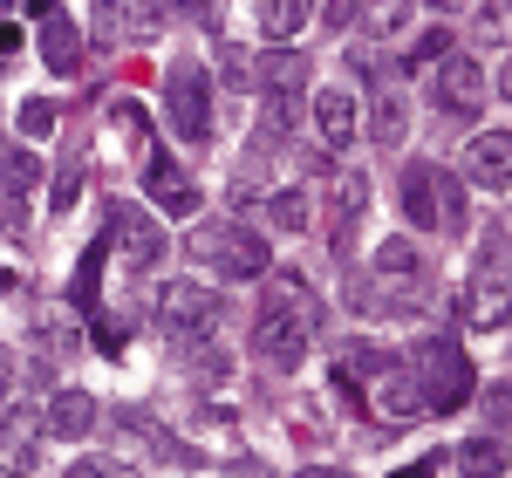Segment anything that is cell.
<instances>
[{"label":"cell","instance_id":"603a6c76","mask_svg":"<svg viewBox=\"0 0 512 478\" xmlns=\"http://www.w3.org/2000/svg\"><path fill=\"white\" fill-rule=\"evenodd\" d=\"M458 465L472 478H506V438H472L458 451Z\"/></svg>","mask_w":512,"mask_h":478},{"label":"cell","instance_id":"3957f363","mask_svg":"<svg viewBox=\"0 0 512 478\" xmlns=\"http://www.w3.org/2000/svg\"><path fill=\"white\" fill-rule=\"evenodd\" d=\"M164 110H171V130L185 137V144H205L212 137V76L198 69V62H171V76H164Z\"/></svg>","mask_w":512,"mask_h":478},{"label":"cell","instance_id":"f35d334b","mask_svg":"<svg viewBox=\"0 0 512 478\" xmlns=\"http://www.w3.org/2000/svg\"><path fill=\"white\" fill-rule=\"evenodd\" d=\"M21 7H28V14H55V0H21Z\"/></svg>","mask_w":512,"mask_h":478},{"label":"cell","instance_id":"e575fe53","mask_svg":"<svg viewBox=\"0 0 512 478\" xmlns=\"http://www.w3.org/2000/svg\"><path fill=\"white\" fill-rule=\"evenodd\" d=\"M233 478H274V472H267L260 458H239V465H233Z\"/></svg>","mask_w":512,"mask_h":478},{"label":"cell","instance_id":"5b68a950","mask_svg":"<svg viewBox=\"0 0 512 478\" xmlns=\"http://www.w3.org/2000/svg\"><path fill=\"white\" fill-rule=\"evenodd\" d=\"M465 321L472 328H499L506 321V226H492L478 246L472 287H465Z\"/></svg>","mask_w":512,"mask_h":478},{"label":"cell","instance_id":"e0dca14e","mask_svg":"<svg viewBox=\"0 0 512 478\" xmlns=\"http://www.w3.org/2000/svg\"><path fill=\"white\" fill-rule=\"evenodd\" d=\"M403 212H410V226H437V164L403 171Z\"/></svg>","mask_w":512,"mask_h":478},{"label":"cell","instance_id":"7a4b0ae2","mask_svg":"<svg viewBox=\"0 0 512 478\" xmlns=\"http://www.w3.org/2000/svg\"><path fill=\"white\" fill-rule=\"evenodd\" d=\"M410 383H417V410H458V403L478 390V369L465 356V342H451V335H424L417 349H410Z\"/></svg>","mask_w":512,"mask_h":478},{"label":"cell","instance_id":"b9f144b4","mask_svg":"<svg viewBox=\"0 0 512 478\" xmlns=\"http://www.w3.org/2000/svg\"><path fill=\"white\" fill-rule=\"evenodd\" d=\"M431 7H444V0H431Z\"/></svg>","mask_w":512,"mask_h":478},{"label":"cell","instance_id":"8d00e7d4","mask_svg":"<svg viewBox=\"0 0 512 478\" xmlns=\"http://www.w3.org/2000/svg\"><path fill=\"white\" fill-rule=\"evenodd\" d=\"M14 48H21V28L7 21V28H0V55H14Z\"/></svg>","mask_w":512,"mask_h":478},{"label":"cell","instance_id":"ba28073f","mask_svg":"<svg viewBox=\"0 0 512 478\" xmlns=\"http://www.w3.org/2000/svg\"><path fill=\"white\" fill-rule=\"evenodd\" d=\"M164 28V0H96V41H151Z\"/></svg>","mask_w":512,"mask_h":478},{"label":"cell","instance_id":"484cf974","mask_svg":"<svg viewBox=\"0 0 512 478\" xmlns=\"http://www.w3.org/2000/svg\"><path fill=\"white\" fill-rule=\"evenodd\" d=\"M437 226H444V233L465 226V185H458L451 171H437Z\"/></svg>","mask_w":512,"mask_h":478},{"label":"cell","instance_id":"f546056e","mask_svg":"<svg viewBox=\"0 0 512 478\" xmlns=\"http://www.w3.org/2000/svg\"><path fill=\"white\" fill-rule=\"evenodd\" d=\"M376 137H383V144H396V137H403V103H396V96H383V103H376Z\"/></svg>","mask_w":512,"mask_h":478},{"label":"cell","instance_id":"5bb4252c","mask_svg":"<svg viewBox=\"0 0 512 478\" xmlns=\"http://www.w3.org/2000/svg\"><path fill=\"white\" fill-rule=\"evenodd\" d=\"M465 171H472L485 192H506V178H512V137L506 130H485L472 144V158H465Z\"/></svg>","mask_w":512,"mask_h":478},{"label":"cell","instance_id":"44dd1931","mask_svg":"<svg viewBox=\"0 0 512 478\" xmlns=\"http://www.w3.org/2000/svg\"><path fill=\"white\" fill-rule=\"evenodd\" d=\"M308 7H315V0H260V28H267V41H294L301 21H308Z\"/></svg>","mask_w":512,"mask_h":478},{"label":"cell","instance_id":"52a82bcc","mask_svg":"<svg viewBox=\"0 0 512 478\" xmlns=\"http://www.w3.org/2000/svg\"><path fill=\"white\" fill-rule=\"evenodd\" d=\"M431 103L451 110V117H478V110H485V69H478L472 55L431 62Z\"/></svg>","mask_w":512,"mask_h":478},{"label":"cell","instance_id":"d6986e66","mask_svg":"<svg viewBox=\"0 0 512 478\" xmlns=\"http://www.w3.org/2000/svg\"><path fill=\"white\" fill-rule=\"evenodd\" d=\"M376 274H383V280H403V287H417V280H424V253H417L410 239H383V246H376Z\"/></svg>","mask_w":512,"mask_h":478},{"label":"cell","instance_id":"30bf717a","mask_svg":"<svg viewBox=\"0 0 512 478\" xmlns=\"http://www.w3.org/2000/svg\"><path fill=\"white\" fill-rule=\"evenodd\" d=\"M110 219H117L123 260H130V267H158V260H164V226H158V219H151L144 205H117Z\"/></svg>","mask_w":512,"mask_h":478},{"label":"cell","instance_id":"60d3db41","mask_svg":"<svg viewBox=\"0 0 512 478\" xmlns=\"http://www.w3.org/2000/svg\"><path fill=\"white\" fill-rule=\"evenodd\" d=\"M0 390H7V376H0Z\"/></svg>","mask_w":512,"mask_h":478},{"label":"cell","instance_id":"836d02e7","mask_svg":"<svg viewBox=\"0 0 512 478\" xmlns=\"http://www.w3.org/2000/svg\"><path fill=\"white\" fill-rule=\"evenodd\" d=\"M403 7H410V0H376V21H390V28H396V21H403Z\"/></svg>","mask_w":512,"mask_h":478},{"label":"cell","instance_id":"1f68e13d","mask_svg":"<svg viewBox=\"0 0 512 478\" xmlns=\"http://www.w3.org/2000/svg\"><path fill=\"white\" fill-rule=\"evenodd\" d=\"M62 478H130V472H117V465H96V458H82V465H69Z\"/></svg>","mask_w":512,"mask_h":478},{"label":"cell","instance_id":"74e56055","mask_svg":"<svg viewBox=\"0 0 512 478\" xmlns=\"http://www.w3.org/2000/svg\"><path fill=\"white\" fill-rule=\"evenodd\" d=\"M294 478H349V472H335V465H308V472H294Z\"/></svg>","mask_w":512,"mask_h":478},{"label":"cell","instance_id":"2e32d148","mask_svg":"<svg viewBox=\"0 0 512 478\" xmlns=\"http://www.w3.org/2000/svg\"><path fill=\"white\" fill-rule=\"evenodd\" d=\"M103 260H110V239H89V246H82V260H76V280H69V308H76V315H96Z\"/></svg>","mask_w":512,"mask_h":478},{"label":"cell","instance_id":"f1b7e54d","mask_svg":"<svg viewBox=\"0 0 512 478\" xmlns=\"http://www.w3.org/2000/svg\"><path fill=\"white\" fill-rule=\"evenodd\" d=\"M451 28H431V35H417V48H410V62H444V55H451Z\"/></svg>","mask_w":512,"mask_h":478},{"label":"cell","instance_id":"6da1fadb","mask_svg":"<svg viewBox=\"0 0 512 478\" xmlns=\"http://www.w3.org/2000/svg\"><path fill=\"white\" fill-rule=\"evenodd\" d=\"M321 335V301L308 294L301 274H280L267 287V308H260V328H253V356L267 369H301L308 342Z\"/></svg>","mask_w":512,"mask_h":478},{"label":"cell","instance_id":"d590c367","mask_svg":"<svg viewBox=\"0 0 512 478\" xmlns=\"http://www.w3.org/2000/svg\"><path fill=\"white\" fill-rule=\"evenodd\" d=\"M431 472H437V458H417V465H403L396 478H431Z\"/></svg>","mask_w":512,"mask_h":478},{"label":"cell","instance_id":"d4e9b609","mask_svg":"<svg viewBox=\"0 0 512 478\" xmlns=\"http://www.w3.org/2000/svg\"><path fill=\"white\" fill-rule=\"evenodd\" d=\"M362 199H369V178H342V212H335V246H349V233H355V219H362Z\"/></svg>","mask_w":512,"mask_h":478},{"label":"cell","instance_id":"7402d4cb","mask_svg":"<svg viewBox=\"0 0 512 478\" xmlns=\"http://www.w3.org/2000/svg\"><path fill=\"white\" fill-rule=\"evenodd\" d=\"M35 178H41L35 151H7V158H0V192H7V205L28 199V192H35Z\"/></svg>","mask_w":512,"mask_h":478},{"label":"cell","instance_id":"cb8c5ba5","mask_svg":"<svg viewBox=\"0 0 512 478\" xmlns=\"http://www.w3.org/2000/svg\"><path fill=\"white\" fill-rule=\"evenodd\" d=\"M301 82H308V62H301V55H294V48H287V55H267V89H274L280 103H287V96H294V89H301Z\"/></svg>","mask_w":512,"mask_h":478},{"label":"cell","instance_id":"4316f807","mask_svg":"<svg viewBox=\"0 0 512 478\" xmlns=\"http://www.w3.org/2000/svg\"><path fill=\"white\" fill-rule=\"evenodd\" d=\"M267 219H274L280 233H301V226H308V199H301V192H274V199H267Z\"/></svg>","mask_w":512,"mask_h":478},{"label":"cell","instance_id":"8fae6325","mask_svg":"<svg viewBox=\"0 0 512 478\" xmlns=\"http://www.w3.org/2000/svg\"><path fill=\"white\" fill-rule=\"evenodd\" d=\"M144 185H151V199H158L171 219H192L198 205H205V199H198V185L171 158H151V164H144Z\"/></svg>","mask_w":512,"mask_h":478},{"label":"cell","instance_id":"277c9868","mask_svg":"<svg viewBox=\"0 0 512 478\" xmlns=\"http://www.w3.org/2000/svg\"><path fill=\"white\" fill-rule=\"evenodd\" d=\"M192 253H198V260H212L226 280H260V274H267V260H274L267 239L246 233V226H198Z\"/></svg>","mask_w":512,"mask_h":478},{"label":"cell","instance_id":"ffe728a7","mask_svg":"<svg viewBox=\"0 0 512 478\" xmlns=\"http://www.w3.org/2000/svg\"><path fill=\"white\" fill-rule=\"evenodd\" d=\"M335 362H342L335 376H342L349 390H362V383H376V376H383V362H390V356H383V349H369V342H342Z\"/></svg>","mask_w":512,"mask_h":478},{"label":"cell","instance_id":"d6a6232c","mask_svg":"<svg viewBox=\"0 0 512 478\" xmlns=\"http://www.w3.org/2000/svg\"><path fill=\"white\" fill-rule=\"evenodd\" d=\"M96 349H103V356H117V349H123V328H110V321H96Z\"/></svg>","mask_w":512,"mask_h":478},{"label":"cell","instance_id":"ab89813d","mask_svg":"<svg viewBox=\"0 0 512 478\" xmlns=\"http://www.w3.org/2000/svg\"><path fill=\"white\" fill-rule=\"evenodd\" d=\"M178 7H192V14H205V7H212V0H178Z\"/></svg>","mask_w":512,"mask_h":478},{"label":"cell","instance_id":"7c38bea8","mask_svg":"<svg viewBox=\"0 0 512 478\" xmlns=\"http://www.w3.org/2000/svg\"><path fill=\"white\" fill-rule=\"evenodd\" d=\"M41 431L48 438H89L96 431V397L89 390H55L48 410H41Z\"/></svg>","mask_w":512,"mask_h":478},{"label":"cell","instance_id":"9c48e42d","mask_svg":"<svg viewBox=\"0 0 512 478\" xmlns=\"http://www.w3.org/2000/svg\"><path fill=\"white\" fill-rule=\"evenodd\" d=\"M0 465H7L14 478H28L41 465V417H35V410H21V403L0 417Z\"/></svg>","mask_w":512,"mask_h":478},{"label":"cell","instance_id":"9a60e30c","mask_svg":"<svg viewBox=\"0 0 512 478\" xmlns=\"http://www.w3.org/2000/svg\"><path fill=\"white\" fill-rule=\"evenodd\" d=\"M315 123H321V137H328L335 151H349L355 130H362V117H355V96H349V89H321V96H315Z\"/></svg>","mask_w":512,"mask_h":478},{"label":"cell","instance_id":"83f0119b","mask_svg":"<svg viewBox=\"0 0 512 478\" xmlns=\"http://www.w3.org/2000/svg\"><path fill=\"white\" fill-rule=\"evenodd\" d=\"M55 130V103L35 96V103H21V137H48Z\"/></svg>","mask_w":512,"mask_h":478},{"label":"cell","instance_id":"8992f818","mask_svg":"<svg viewBox=\"0 0 512 478\" xmlns=\"http://www.w3.org/2000/svg\"><path fill=\"white\" fill-rule=\"evenodd\" d=\"M219 315H226V301L212 287H198V280H171L158 294V321H164V335H178V342H205L219 328Z\"/></svg>","mask_w":512,"mask_h":478},{"label":"cell","instance_id":"ac0fdd59","mask_svg":"<svg viewBox=\"0 0 512 478\" xmlns=\"http://www.w3.org/2000/svg\"><path fill=\"white\" fill-rule=\"evenodd\" d=\"M376 410H383V417H410V410H417V383H410V369H403V362H383V376H376Z\"/></svg>","mask_w":512,"mask_h":478},{"label":"cell","instance_id":"4fadbf2b","mask_svg":"<svg viewBox=\"0 0 512 478\" xmlns=\"http://www.w3.org/2000/svg\"><path fill=\"white\" fill-rule=\"evenodd\" d=\"M41 62L55 69V76H76L82 69V35H76V21L69 14H41Z\"/></svg>","mask_w":512,"mask_h":478},{"label":"cell","instance_id":"4dcf8cb0","mask_svg":"<svg viewBox=\"0 0 512 478\" xmlns=\"http://www.w3.org/2000/svg\"><path fill=\"white\" fill-rule=\"evenodd\" d=\"M355 14H362L355 0H328V7H321V21H328V35H335V28H349Z\"/></svg>","mask_w":512,"mask_h":478}]
</instances>
